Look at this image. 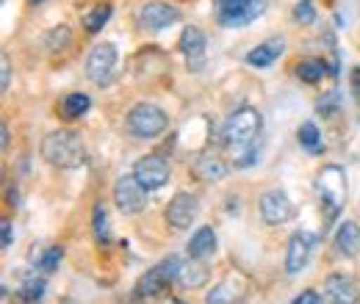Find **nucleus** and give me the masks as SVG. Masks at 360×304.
<instances>
[{
    "label": "nucleus",
    "instance_id": "aec40b11",
    "mask_svg": "<svg viewBox=\"0 0 360 304\" xmlns=\"http://www.w3.org/2000/svg\"><path fill=\"white\" fill-rule=\"evenodd\" d=\"M335 246H338V255L344 258H355L360 249V227L355 221H344L335 232Z\"/></svg>",
    "mask_w": 360,
    "mask_h": 304
},
{
    "label": "nucleus",
    "instance_id": "c756f323",
    "mask_svg": "<svg viewBox=\"0 0 360 304\" xmlns=\"http://www.w3.org/2000/svg\"><path fill=\"white\" fill-rule=\"evenodd\" d=\"M294 20L297 22H314L316 20V8H314V0H300L297 8H294Z\"/></svg>",
    "mask_w": 360,
    "mask_h": 304
},
{
    "label": "nucleus",
    "instance_id": "412c9836",
    "mask_svg": "<svg viewBox=\"0 0 360 304\" xmlns=\"http://www.w3.org/2000/svg\"><path fill=\"white\" fill-rule=\"evenodd\" d=\"M20 302L22 304H39L45 299V279L37 277V271H28L22 277V285H20Z\"/></svg>",
    "mask_w": 360,
    "mask_h": 304
},
{
    "label": "nucleus",
    "instance_id": "2f4dec72",
    "mask_svg": "<svg viewBox=\"0 0 360 304\" xmlns=\"http://www.w3.org/2000/svg\"><path fill=\"white\" fill-rule=\"evenodd\" d=\"M291 304H324V299H321L316 291H302Z\"/></svg>",
    "mask_w": 360,
    "mask_h": 304
},
{
    "label": "nucleus",
    "instance_id": "cd10ccee",
    "mask_svg": "<svg viewBox=\"0 0 360 304\" xmlns=\"http://www.w3.org/2000/svg\"><path fill=\"white\" fill-rule=\"evenodd\" d=\"M300 144L305 150H311V152H321V133H319V128H316L314 122H302V128H300Z\"/></svg>",
    "mask_w": 360,
    "mask_h": 304
},
{
    "label": "nucleus",
    "instance_id": "20e7f679",
    "mask_svg": "<svg viewBox=\"0 0 360 304\" xmlns=\"http://www.w3.org/2000/svg\"><path fill=\"white\" fill-rule=\"evenodd\" d=\"M169 119L164 114V108L153 105V103H139L128 114V133L136 138H155L167 131Z\"/></svg>",
    "mask_w": 360,
    "mask_h": 304
},
{
    "label": "nucleus",
    "instance_id": "393cba45",
    "mask_svg": "<svg viewBox=\"0 0 360 304\" xmlns=\"http://www.w3.org/2000/svg\"><path fill=\"white\" fill-rule=\"evenodd\" d=\"M111 20V6L108 3H103V6H97V8H91L89 14L84 17V25H86V31L89 34H97V31H103L105 28V22Z\"/></svg>",
    "mask_w": 360,
    "mask_h": 304
},
{
    "label": "nucleus",
    "instance_id": "7ed1b4c3",
    "mask_svg": "<svg viewBox=\"0 0 360 304\" xmlns=\"http://www.w3.org/2000/svg\"><path fill=\"white\" fill-rule=\"evenodd\" d=\"M316 191L321 199V213L327 221H335L347 205V172L341 166H324L316 177Z\"/></svg>",
    "mask_w": 360,
    "mask_h": 304
},
{
    "label": "nucleus",
    "instance_id": "a211bd4d",
    "mask_svg": "<svg viewBox=\"0 0 360 304\" xmlns=\"http://www.w3.org/2000/svg\"><path fill=\"white\" fill-rule=\"evenodd\" d=\"M188 258H194V260H205V258H211L214 252H217V232L211 230V227H200L194 235H191V241H188Z\"/></svg>",
    "mask_w": 360,
    "mask_h": 304
},
{
    "label": "nucleus",
    "instance_id": "f8f14e48",
    "mask_svg": "<svg viewBox=\"0 0 360 304\" xmlns=\"http://www.w3.org/2000/svg\"><path fill=\"white\" fill-rule=\"evenodd\" d=\"M200 213V202L194 194L188 191H180L172 197V202L167 205V224L175 227V230H188L194 224V218Z\"/></svg>",
    "mask_w": 360,
    "mask_h": 304
},
{
    "label": "nucleus",
    "instance_id": "9b49d317",
    "mask_svg": "<svg viewBox=\"0 0 360 304\" xmlns=\"http://www.w3.org/2000/svg\"><path fill=\"white\" fill-rule=\"evenodd\" d=\"M316 244H319L316 232H308V230L294 232L291 241H288V252H285V271L288 274H300L308 265V260H311Z\"/></svg>",
    "mask_w": 360,
    "mask_h": 304
},
{
    "label": "nucleus",
    "instance_id": "39448f33",
    "mask_svg": "<svg viewBox=\"0 0 360 304\" xmlns=\"http://www.w3.org/2000/svg\"><path fill=\"white\" fill-rule=\"evenodd\" d=\"M217 20L225 28H244L266 11V0H217Z\"/></svg>",
    "mask_w": 360,
    "mask_h": 304
},
{
    "label": "nucleus",
    "instance_id": "bb28decb",
    "mask_svg": "<svg viewBox=\"0 0 360 304\" xmlns=\"http://www.w3.org/2000/svg\"><path fill=\"white\" fill-rule=\"evenodd\" d=\"M91 230H94V238H97V244H108V238H111V232H108V213H105V208L103 205H94V216H91Z\"/></svg>",
    "mask_w": 360,
    "mask_h": 304
},
{
    "label": "nucleus",
    "instance_id": "4be33fe9",
    "mask_svg": "<svg viewBox=\"0 0 360 304\" xmlns=\"http://www.w3.org/2000/svg\"><path fill=\"white\" fill-rule=\"evenodd\" d=\"M178 279L183 288H202V285L208 282V268L202 265V260H194V258H191L188 263L180 265Z\"/></svg>",
    "mask_w": 360,
    "mask_h": 304
},
{
    "label": "nucleus",
    "instance_id": "473e14b6",
    "mask_svg": "<svg viewBox=\"0 0 360 304\" xmlns=\"http://www.w3.org/2000/svg\"><path fill=\"white\" fill-rule=\"evenodd\" d=\"M349 88H352V97L360 105V67H352V72H349Z\"/></svg>",
    "mask_w": 360,
    "mask_h": 304
},
{
    "label": "nucleus",
    "instance_id": "1a4fd4ad",
    "mask_svg": "<svg viewBox=\"0 0 360 304\" xmlns=\"http://www.w3.org/2000/svg\"><path fill=\"white\" fill-rule=\"evenodd\" d=\"M180 20V11L172 3H164V0H150L139 8L136 14V22L144 28V31H164L169 25H175Z\"/></svg>",
    "mask_w": 360,
    "mask_h": 304
},
{
    "label": "nucleus",
    "instance_id": "b1692460",
    "mask_svg": "<svg viewBox=\"0 0 360 304\" xmlns=\"http://www.w3.org/2000/svg\"><path fill=\"white\" fill-rule=\"evenodd\" d=\"M324 70H327L324 61H319V58H305V61L297 64V78H300L302 84H319L321 75H324Z\"/></svg>",
    "mask_w": 360,
    "mask_h": 304
},
{
    "label": "nucleus",
    "instance_id": "e433bc0d",
    "mask_svg": "<svg viewBox=\"0 0 360 304\" xmlns=\"http://www.w3.org/2000/svg\"><path fill=\"white\" fill-rule=\"evenodd\" d=\"M31 3H42V0H31Z\"/></svg>",
    "mask_w": 360,
    "mask_h": 304
},
{
    "label": "nucleus",
    "instance_id": "f03ea898",
    "mask_svg": "<svg viewBox=\"0 0 360 304\" xmlns=\"http://www.w3.org/2000/svg\"><path fill=\"white\" fill-rule=\"evenodd\" d=\"M42 158L58 169H81L86 164V147L81 133L56 131L42 138Z\"/></svg>",
    "mask_w": 360,
    "mask_h": 304
},
{
    "label": "nucleus",
    "instance_id": "f704fd0d",
    "mask_svg": "<svg viewBox=\"0 0 360 304\" xmlns=\"http://www.w3.org/2000/svg\"><path fill=\"white\" fill-rule=\"evenodd\" d=\"M3 150H6V147H8V125H3Z\"/></svg>",
    "mask_w": 360,
    "mask_h": 304
},
{
    "label": "nucleus",
    "instance_id": "c9c22d12",
    "mask_svg": "<svg viewBox=\"0 0 360 304\" xmlns=\"http://www.w3.org/2000/svg\"><path fill=\"white\" fill-rule=\"evenodd\" d=\"M172 304H186V302H180V299H175V302H172Z\"/></svg>",
    "mask_w": 360,
    "mask_h": 304
},
{
    "label": "nucleus",
    "instance_id": "6ab92c4d",
    "mask_svg": "<svg viewBox=\"0 0 360 304\" xmlns=\"http://www.w3.org/2000/svg\"><path fill=\"white\" fill-rule=\"evenodd\" d=\"M191 172H194L197 180H202V183H217V180H222L227 174V166H225V161L217 158V155H200V158L194 161Z\"/></svg>",
    "mask_w": 360,
    "mask_h": 304
},
{
    "label": "nucleus",
    "instance_id": "6e6552de",
    "mask_svg": "<svg viewBox=\"0 0 360 304\" xmlns=\"http://www.w3.org/2000/svg\"><path fill=\"white\" fill-rule=\"evenodd\" d=\"M114 70H117V44H94L86 58V78L97 86H105L114 78Z\"/></svg>",
    "mask_w": 360,
    "mask_h": 304
},
{
    "label": "nucleus",
    "instance_id": "ddd939ff",
    "mask_svg": "<svg viewBox=\"0 0 360 304\" xmlns=\"http://www.w3.org/2000/svg\"><path fill=\"white\" fill-rule=\"evenodd\" d=\"M324 296L330 304H358L360 285L349 274H330L324 279Z\"/></svg>",
    "mask_w": 360,
    "mask_h": 304
},
{
    "label": "nucleus",
    "instance_id": "c85d7f7f",
    "mask_svg": "<svg viewBox=\"0 0 360 304\" xmlns=\"http://www.w3.org/2000/svg\"><path fill=\"white\" fill-rule=\"evenodd\" d=\"M70 44V28L67 25H58V28H53L50 34L45 37V47L50 53H56V50H64Z\"/></svg>",
    "mask_w": 360,
    "mask_h": 304
},
{
    "label": "nucleus",
    "instance_id": "a878e982",
    "mask_svg": "<svg viewBox=\"0 0 360 304\" xmlns=\"http://www.w3.org/2000/svg\"><path fill=\"white\" fill-rule=\"evenodd\" d=\"M61 255H64V252H61V246H47L45 252H37V249L31 252V258L37 260V265H39L42 271H47V274L58 268V263H61Z\"/></svg>",
    "mask_w": 360,
    "mask_h": 304
},
{
    "label": "nucleus",
    "instance_id": "7c9ffc66",
    "mask_svg": "<svg viewBox=\"0 0 360 304\" xmlns=\"http://www.w3.org/2000/svg\"><path fill=\"white\" fill-rule=\"evenodd\" d=\"M8 86H11V64H8V55H3L0 58V88L8 91Z\"/></svg>",
    "mask_w": 360,
    "mask_h": 304
},
{
    "label": "nucleus",
    "instance_id": "5701e85b",
    "mask_svg": "<svg viewBox=\"0 0 360 304\" xmlns=\"http://www.w3.org/2000/svg\"><path fill=\"white\" fill-rule=\"evenodd\" d=\"M89 108H91V100L86 94H81V91H72V94H67V97L61 100V117H64V119H78V117H84Z\"/></svg>",
    "mask_w": 360,
    "mask_h": 304
},
{
    "label": "nucleus",
    "instance_id": "f257e3e1",
    "mask_svg": "<svg viewBox=\"0 0 360 304\" xmlns=\"http://www.w3.org/2000/svg\"><path fill=\"white\" fill-rule=\"evenodd\" d=\"M261 114L250 105L238 108L230 114V119L225 122V147L236 155V166H252L255 164V141L261 136Z\"/></svg>",
    "mask_w": 360,
    "mask_h": 304
},
{
    "label": "nucleus",
    "instance_id": "f3484780",
    "mask_svg": "<svg viewBox=\"0 0 360 304\" xmlns=\"http://www.w3.org/2000/svg\"><path fill=\"white\" fill-rule=\"evenodd\" d=\"M283 50H285V39H283V37L266 39L264 44H258V47H252V50L247 53V64H250V67L264 70V67L274 64V61L283 55Z\"/></svg>",
    "mask_w": 360,
    "mask_h": 304
},
{
    "label": "nucleus",
    "instance_id": "423d86ee",
    "mask_svg": "<svg viewBox=\"0 0 360 304\" xmlns=\"http://www.w3.org/2000/svg\"><path fill=\"white\" fill-rule=\"evenodd\" d=\"M180 265H183V263H180L175 255H169L167 260H161L158 265L147 268V274H141V279L136 282V296H139V299H153V296H158L161 291H167V285L180 274Z\"/></svg>",
    "mask_w": 360,
    "mask_h": 304
},
{
    "label": "nucleus",
    "instance_id": "2eb2a0df",
    "mask_svg": "<svg viewBox=\"0 0 360 304\" xmlns=\"http://www.w3.org/2000/svg\"><path fill=\"white\" fill-rule=\"evenodd\" d=\"M294 213L291 208V199L285 197V191H266L261 197V218L264 224L269 227H277V224H285Z\"/></svg>",
    "mask_w": 360,
    "mask_h": 304
},
{
    "label": "nucleus",
    "instance_id": "9d476101",
    "mask_svg": "<svg viewBox=\"0 0 360 304\" xmlns=\"http://www.w3.org/2000/svg\"><path fill=\"white\" fill-rule=\"evenodd\" d=\"M134 174L147 191H158V188H164L169 183L172 169H169L167 158H161V155H144V158L136 161Z\"/></svg>",
    "mask_w": 360,
    "mask_h": 304
},
{
    "label": "nucleus",
    "instance_id": "4468645a",
    "mask_svg": "<svg viewBox=\"0 0 360 304\" xmlns=\"http://www.w3.org/2000/svg\"><path fill=\"white\" fill-rule=\"evenodd\" d=\"M180 53L186 55V64L191 72H200L205 67V34L194 25H186L180 34Z\"/></svg>",
    "mask_w": 360,
    "mask_h": 304
},
{
    "label": "nucleus",
    "instance_id": "72a5a7b5",
    "mask_svg": "<svg viewBox=\"0 0 360 304\" xmlns=\"http://www.w3.org/2000/svg\"><path fill=\"white\" fill-rule=\"evenodd\" d=\"M0 227H3V249H8V246H11V221H8V218H3V224H0Z\"/></svg>",
    "mask_w": 360,
    "mask_h": 304
},
{
    "label": "nucleus",
    "instance_id": "0eeeda50",
    "mask_svg": "<svg viewBox=\"0 0 360 304\" xmlns=\"http://www.w3.org/2000/svg\"><path fill=\"white\" fill-rule=\"evenodd\" d=\"M147 194L150 191L136 180V174H122L114 185V202L125 216H136L147 208Z\"/></svg>",
    "mask_w": 360,
    "mask_h": 304
},
{
    "label": "nucleus",
    "instance_id": "dca6fc26",
    "mask_svg": "<svg viewBox=\"0 0 360 304\" xmlns=\"http://www.w3.org/2000/svg\"><path fill=\"white\" fill-rule=\"evenodd\" d=\"M244 296H247V279L241 274H230L208 291L205 304H238Z\"/></svg>",
    "mask_w": 360,
    "mask_h": 304
}]
</instances>
